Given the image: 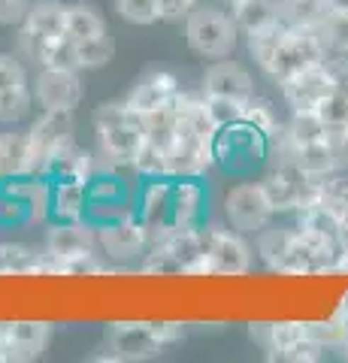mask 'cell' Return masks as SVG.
<instances>
[{"mask_svg": "<svg viewBox=\"0 0 348 363\" xmlns=\"http://www.w3.org/2000/svg\"><path fill=\"white\" fill-rule=\"evenodd\" d=\"M91 209L88 182L82 179H52V221H82Z\"/></svg>", "mask_w": 348, "mask_h": 363, "instance_id": "23", "label": "cell"}, {"mask_svg": "<svg viewBox=\"0 0 348 363\" xmlns=\"http://www.w3.org/2000/svg\"><path fill=\"white\" fill-rule=\"evenodd\" d=\"M327 58V40H324L321 28H306V25H288L285 21V33L273 55L266 58L261 70L273 79V82H285L294 73L306 70L312 64H321Z\"/></svg>", "mask_w": 348, "mask_h": 363, "instance_id": "4", "label": "cell"}, {"mask_svg": "<svg viewBox=\"0 0 348 363\" xmlns=\"http://www.w3.org/2000/svg\"><path fill=\"white\" fill-rule=\"evenodd\" d=\"M103 30H106V21L94 6H88V4H70L67 6V37H70L73 43L97 37V33H103Z\"/></svg>", "mask_w": 348, "mask_h": 363, "instance_id": "28", "label": "cell"}, {"mask_svg": "<svg viewBox=\"0 0 348 363\" xmlns=\"http://www.w3.org/2000/svg\"><path fill=\"white\" fill-rule=\"evenodd\" d=\"M221 4H224V6H230V9H233V6H237V4H240V0H221Z\"/></svg>", "mask_w": 348, "mask_h": 363, "instance_id": "42", "label": "cell"}, {"mask_svg": "<svg viewBox=\"0 0 348 363\" xmlns=\"http://www.w3.org/2000/svg\"><path fill=\"white\" fill-rule=\"evenodd\" d=\"M106 351L109 354L97 357V360H149L158 357L164 345L158 333H155V321H121L112 324L109 339H106Z\"/></svg>", "mask_w": 348, "mask_h": 363, "instance_id": "12", "label": "cell"}, {"mask_svg": "<svg viewBox=\"0 0 348 363\" xmlns=\"http://www.w3.org/2000/svg\"><path fill=\"white\" fill-rule=\"evenodd\" d=\"M324 354H327V348L318 345L315 339L303 336V339H297L294 345H288L285 351H279L273 360H285V363H318V360H324Z\"/></svg>", "mask_w": 348, "mask_h": 363, "instance_id": "34", "label": "cell"}, {"mask_svg": "<svg viewBox=\"0 0 348 363\" xmlns=\"http://www.w3.org/2000/svg\"><path fill=\"white\" fill-rule=\"evenodd\" d=\"M318 116L327 128H348V94L345 91H333L318 106Z\"/></svg>", "mask_w": 348, "mask_h": 363, "instance_id": "35", "label": "cell"}, {"mask_svg": "<svg viewBox=\"0 0 348 363\" xmlns=\"http://www.w3.org/2000/svg\"><path fill=\"white\" fill-rule=\"evenodd\" d=\"M203 97H206V94H203ZM206 109H209V116H212V121H215V128H218V130L242 118V104H237V100L206 97Z\"/></svg>", "mask_w": 348, "mask_h": 363, "instance_id": "36", "label": "cell"}, {"mask_svg": "<svg viewBox=\"0 0 348 363\" xmlns=\"http://www.w3.org/2000/svg\"><path fill=\"white\" fill-rule=\"evenodd\" d=\"M21 82H30L25 64H21L18 58H13V55H0V91L21 85Z\"/></svg>", "mask_w": 348, "mask_h": 363, "instance_id": "38", "label": "cell"}, {"mask_svg": "<svg viewBox=\"0 0 348 363\" xmlns=\"http://www.w3.org/2000/svg\"><path fill=\"white\" fill-rule=\"evenodd\" d=\"M137 218L152 245L173 227V179H149L137 200Z\"/></svg>", "mask_w": 348, "mask_h": 363, "instance_id": "14", "label": "cell"}, {"mask_svg": "<svg viewBox=\"0 0 348 363\" xmlns=\"http://www.w3.org/2000/svg\"><path fill=\"white\" fill-rule=\"evenodd\" d=\"M0 143H4V130H0Z\"/></svg>", "mask_w": 348, "mask_h": 363, "instance_id": "43", "label": "cell"}, {"mask_svg": "<svg viewBox=\"0 0 348 363\" xmlns=\"http://www.w3.org/2000/svg\"><path fill=\"white\" fill-rule=\"evenodd\" d=\"M230 13L242 33H254L282 18V0H240Z\"/></svg>", "mask_w": 348, "mask_h": 363, "instance_id": "25", "label": "cell"}, {"mask_svg": "<svg viewBox=\"0 0 348 363\" xmlns=\"http://www.w3.org/2000/svg\"><path fill=\"white\" fill-rule=\"evenodd\" d=\"M269 157V136L242 118L215 133V167L230 176H249Z\"/></svg>", "mask_w": 348, "mask_h": 363, "instance_id": "5", "label": "cell"}, {"mask_svg": "<svg viewBox=\"0 0 348 363\" xmlns=\"http://www.w3.org/2000/svg\"><path fill=\"white\" fill-rule=\"evenodd\" d=\"M112 58H116V40L109 37V30L76 43V61H79V70H100V67H106Z\"/></svg>", "mask_w": 348, "mask_h": 363, "instance_id": "29", "label": "cell"}, {"mask_svg": "<svg viewBox=\"0 0 348 363\" xmlns=\"http://www.w3.org/2000/svg\"><path fill=\"white\" fill-rule=\"evenodd\" d=\"M94 130H97L100 167L118 169L121 176L133 173V157H137V152L142 149L145 130H142V118L128 106V100L100 106L97 116H94Z\"/></svg>", "mask_w": 348, "mask_h": 363, "instance_id": "2", "label": "cell"}, {"mask_svg": "<svg viewBox=\"0 0 348 363\" xmlns=\"http://www.w3.org/2000/svg\"><path fill=\"white\" fill-rule=\"evenodd\" d=\"M206 279L249 276L254 267V248L245 242V233L228 230V227H206Z\"/></svg>", "mask_w": 348, "mask_h": 363, "instance_id": "7", "label": "cell"}, {"mask_svg": "<svg viewBox=\"0 0 348 363\" xmlns=\"http://www.w3.org/2000/svg\"><path fill=\"white\" fill-rule=\"evenodd\" d=\"M240 33L242 30L233 13L221 6L197 4L185 18V40L191 45V52H197L200 58H209V61L230 58V52L237 49Z\"/></svg>", "mask_w": 348, "mask_h": 363, "instance_id": "3", "label": "cell"}, {"mask_svg": "<svg viewBox=\"0 0 348 363\" xmlns=\"http://www.w3.org/2000/svg\"><path fill=\"white\" fill-rule=\"evenodd\" d=\"M306 336L309 339H315L318 345H324V348H345V342H348V327H345V321L339 315H333V318H327V321H306Z\"/></svg>", "mask_w": 348, "mask_h": 363, "instance_id": "31", "label": "cell"}, {"mask_svg": "<svg viewBox=\"0 0 348 363\" xmlns=\"http://www.w3.org/2000/svg\"><path fill=\"white\" fill-rule=\"evenodd\" d=\"M46 252L64 264L70 257H79L88 252H97V224L91 218L82 221H52L46 233Z\"/></svg>", "mask_w": 348, "mask_h": 363, "instance_id": "17", "label": "cell"}, {"mask_svg": "<svg viewBox=\"0 0 348 363\" xmlns=\"http://www.w3.org/2000/svg\"><path fill=\"white\" fill-rule=\"evenodd\" d=\"M179 94H182L179 79L167 70H155L133 85V91L128 94V106L137 112V116H149V112L161 109V106H170Z\"/></svg>", "mask_w": 348, "mask_h": 363, "instance_id": "20", "label": "cell"}, {"mask_svg": "<svg viewBox=\"0 0 348 363\" xmlns=\"http://www.w3.org/2000/svg\"><path fill=\"white\" fill-rule=\"evenodd\" d=\"M16 176H40V164H37L30 133L13 128V130H4V143H0V182L16 179Z\"/></svg>", "mask_w": 348, "mask_h": 363, "instance_id": "21", "label": "cell"}, {"mask_svg": "<svg viewBox=\"0 0 348 363\" xmlns=\"http://www.w3.org/2000/svg\"><path fill=\"white\" fill-rule=\"evenodd\" d=\"M327 6H330V13H333V16L348 18V0H327Z\"/></svg>", "mask_w": 348, "mask_h": 363, "instance_id": "41", "label": "cell"}, {"mask_svg": "<svg viewBox=\"0 0 348 363\" xmlns=\"http://www.w3.org/2000/svg\"><path fill=\"white\" fill-rule=\"evenodd\" d=\"M291 164H294L300 173H306V176H336L339 169H336L333 164V155L327 149V143L318 140V143H309V145H303V149H297L294 155H291Z\"/></svg>", "mask_w": 348, "mask_h": 363, "instance_id": "27", "label": "cell"}, {"mask_svg": "<svg viewBox=\"0 0 348 363\" xmlns=\"http://www.w3.org/2000/svg\"><path fill=\"white\" fill-rule=\"evenodd\" d=\"M37 67H64V70H79V61H76V43L67 37V33L64 37L46 40Z\"/></svg>", "mask_w": 348, "mask_h": 363, "instance_id": "32", "label": "cell"}, {"mask_svg": "<svg viewBox=\"0 0 348 363\" xmlns=\"http://www.w3.org/2000/svg\"><path fill=\"white\" fill-rule=\"evenodd\" d=\"M116 13L128 21V25H155L161 18L158 0H116Z\"/></svg>", "mask_w": 348, "mask_h": 363, "instance_id": "33", "label": "cell"}, {"mask_svg": "<svg viewBox=\"0 0 348 363\" xmlns=\"http://www.w3.org/2000/svg\"><path fill=\"white\" fill-rule=\"evenodd\" d=\"M224 218L233 230H240L245 236H257L266 224L276 221V206L269 200L266 188L257 182H240L228 191L224 197Z\"/></svg>", "mask_w": 348, "mask_h": 363, "instance_id": "6", "label": "cell"}, {"mask_svg": "<svg viewBox=\"0 0 348 363\" xmlns=\"http://www.w3.org/2000/svg\"><path fill=\"white\" fill-rule=\"evenodd\" d=\"M30 9V0H0V25L4 28H21Z\"/></svg>", "mask_w": 348, "mask_h": 363, "instance_id": "39", "label": "cell"}, {"mask_svg": "<svg viewBox=\"0 0 348 363\" xmlns=\"http://www.w3.org/2000/svg\"><path fill=\"white\" fill-rule=\"evenodd\" d=\"M33 100L43 112H73L82 104V82L79 70L64 67H40L33 76Z\"/></svg>", "mask_w": 348, "mask_h": 363, "instance_id": "10", "label": "cell"}, {"mask_svg": "<svg viewBox=\"0 0 348 363\" xmlns=\"http://www.w3.org/2000/svg\"><path fill=\"white\" fill-rule=\"evenodd\" d=\"M52 339L46 321H0V342H4V363L37 360Z\"/></svg>", "mask_w": 348, "mask_h": 363, "instance_id": "15", "label": "cell"}, {"mask_svg": "<svg viewBox=\"0 0 348 363\" xmlns=\"http://www.w3.org/2000/svg\"><path fill=\"white\" fill-rule=\"evenodd\" d=\"M279 88L291 112H318V106L336 91V73L327 61H321L279 82Z\"/></svg>", "mask_w": 348, "mask_h": 363, "instance_id": "9", "label": "cell"}, {"mask_svg": "<svg viewBox=\"0 0 348 363\" xmlns=\"http://www.w3.org/2000/svg\"><path fill=\"white\" fill-rule=\"evenodd\" d=\"M242 121H245V124H252L254 130L266 133L269 140H273V136L282 130V124H285L282 118H279V109L269 104L266 97H257V94L249 97V100L242 104Z\"/></svg>", "mask_w": 348, "mask_h": 363, "instance_id": "30", "label": "cell"}, {"mask_svg": "<svg viewBox=\"0 0 348 363\" xmlns=\"http://www.w3.org/2000/svg\"><path fill=\"white\" fill-rule=\"evenodd\" d=\"M194 6V0H158V13L164 21H185Z\"/></svg>", "mask_w": 348, "mask_h": 363, "instance_id": "40", "label": "cell"}, {"mask_svg": "<svg viewBox=\"0 0 348 363\" xmlns=\"http://www.w3.org/2000/svg\"><path fill=\"white\" fill-rule=\"evenodd\" d=\"M52 279L61 276V264L46 248H33L25 242H0V279Z\"/></svg>", "mask_w": 348, "mask_h": 363, "instance_id": "16", "label": "cell"}, {"mask_svg": "<svg viewBox=\"0 0 348 363\" xmlns=\"http://www.w3.org/2000/svg\"><path fill=\"white\" fill-rule=\"evenodd\" d=\"M215 121L203 94L182 91L176 100V128L167 152V179H203L215 167Z\"/></svg>", "mask_w": 348, "mask_h": 363, "instance_id": "1", "label": "cell"}, {"mask_svg": "<svg viewBox=\"0 0 348 363\" xmlns=\"http://www.w3.org/2000/svg\"><path fill=\"white\" fill-rule=\"evenodd\" d=\"M200 94L206 97H224V100H237L245 104L249 97H254V79L237 61H215L212 67H206L203 82H200Z\"/></svg>", "mask_w": 348, "mask_h": 363, "instance_id": "18", "label": "cell"}, {"mask_svg": "<svg viewBox=\"0 0 348 363\" xmlns=\"http://www.w3.org/2000/svg\"><path fill=\"white\" fill-rule=\"evenodd\" d=\"M309 182H312V176L300 173L291 161H273L266 173L261 176V185L266 188L269 200H273L276 215H294L306 206Z\"/></svg>", "mask_w": 348, "mask_h": 363, "instance_id": "11", "label": "cell"}, {"mask_svg": "<svg viewBox=\"0 0 348 363\" xmlns=\"http://www.w3.org/2000/svg\"><path fill=\"white\" fill-rule=\"evenodd\" d=\"M324 143H327V149L333 155V164L339 173L348 169V128H327L324 133Z\"/></svg>", "mask_w": 348, "mask_h": 363, "instance_id": "37", "label": "cell"}, {"mask_svg": "<svg viewBox=\"0 0 348 363\" xmlns=\"http://www.w3.org/2000/svg\"><path fill=\"white\" fill-rule=\"evenodd\" d=\"M33 104H37V100H33L30 82L4 88V91H0V124H9V128H16V124H21V121L30 116Z\"/></svg>", "mask_w": 348, "mask_h": 363, "instance_id": "26", "label": "cell"}, {"mask_svg": "<svg viewBox=\"0 0 348 363\" xmlns=\"http://www.w3.org/2000/svg\"><path fill=\"white\" fill-rule=\"evenodd\" d=\"M149 245H152V240L137 215L97 224V252L106 257L109 267L112 264H140L145 252H149Z\"/></svg>", "mask_w": 348, "mask_h": 363, "instance_id": "8", "label": "cell"}, {"mask_svg": "<svg viewBox=\"0 0 348 363\" xmlns=\"http://www.w3.org/2000/svg\"><path fill=\"white\" fill-rule=\"evenodd\" d=\"M209 191L200 179H173V227H200L206 218Z\"/></svg>", "mask_w": 348, "mask_h": 363, "instance_id": "22", "label": "cell"}, {"mask_svg": "<svg viewBox=\"0 0 348 363\" xmlns=\"http://www.w3.org/2000/svg\"><path fill=\"white\" fill-rule=\"evenodd\" d=\"M73 112H43L28 128L33 152H37V164H40V176H46L49 161L58 152H64L67 145H73Z\"/></svg>", "mask_w": 348, "mask_h": 363, "instance_id": "13", "label": "cell"}, {"mask_svg": "<svg viewBox=\"0 0 348 363\" xmlns=\"http://www.w3.org/2000/svg\"><path fill=\"white\" fill-rule=\"evenodd\" d=\"M21 30L37 33V37H64L67 33V6L58 4V0H37L30 4L25 21H21Z\"/></svg>", "mask_w": 348, "mask_h": 363, "instance_id": "24", "label": "cell"}, {"mask_svg": "<svg viewBox=\"0 0 348 363\" xmlns=\"http://www.w3.org/2000/svg\"><path fill=\"white\" fill-rule=\"evenodd\" d=\"M6 194L18 197L28 209L25 227H46L52 221V179L46 176H16L0 182Z\"/></svg>", "mask_w": 348, "mask_h": 363, "instance_id": "19", "label": "cell"}]
</instances>
